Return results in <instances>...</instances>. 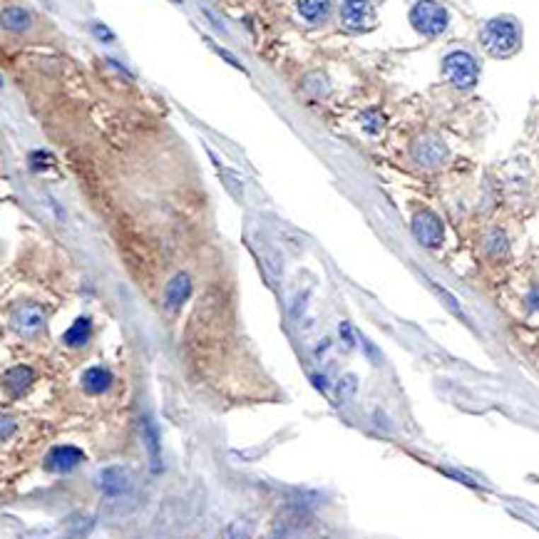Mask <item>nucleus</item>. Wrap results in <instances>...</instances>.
<instances>
[{
	"label": "nucleus",
	"mask_w": 539,
	"mask_h": 539,
	"mask_svg": "<svg viewBox=\"0 0 539 539\" xmlns=\"http://www.w3.org/2000/svg\"><path fill=\"white\" fill-rule=\"evenodd\" d=\"M6 383H8V388H11L13 395H23V393H25L28 388H30V383H33V371L30 368H25V366L11 368L8 376H6Z\"/></svg>",
	"instance_id": "13"
},
{
	"label": "nucleus",
	"mask_w": 539,
	"mask_h": 539,
	"mask_svg": "<svg viewBox=\"0 0 539 539\" xmlns=\"http://www.w3.org/2000/svg\"><path fill=\"white\" fill-rule=\"evenodd\" d=\"M82 463V453L72 445H60L55 448L50 455H47V468L55 470V473H70L77 465Z\"/></svg>",
	"instance_id": "7"
},
{
	"label": "nucleus",
	"mask_w": 539,
	"mask_h": 539,
	"mask_svg": "<svg viewBox=\"0 0 539 539\" xmlns=\"http://www.w3.org/2000/svg\"><path fill=\"white\" fill-rule=\"evenodd\" d=\"M45 164H52V157H50V154H42V152H33V154H30V167H33V169H42Z\"/></svg>",
	"instance_id": "20"
},
{
	"label": "nucleus",
	"mask_w": 539,
	"mask_h": 539,
	"mask_svg": "<svg viewBox=\"0 0 539 539\" xmlns=\"http://www.w3.org/2000/svg\"><path fill=\"white\" fill-rule=\"evenodd\" d=\"M341 338L346 341V346H356V333H353V326L348 323V320H343L341 323Z\"/></svg>",
	"instance_id": "21"
},
{
	"label": "nucleus",
	"mask_w": 539,
	"mask_h": 539,
	"mask_svg": "<svg viewBox=\"0 0 539 539\" xmlns=\"http://www.w3.org/2000/svg\"><path fill=\"white\" fill-rule=\"evenodd\" d=\"M410 23L417 33H422V35L427 37H435L440 35V33H445V28H448L450 23V16L438 3H415V6L410 8Z\"/></svg>",
	"instance_id": "3"
},
{
	"label": "nucleus",
	"mask_w": 539,
	"mask_h": 539,
	"mask_svg": "<svg viewBox=\"0 0 539 539\" xmlns=\"http://www.w3.org/2000/svg\"><path fill=\"white\" fill-rule=\"evenodd\" d=\"M299 13H301V18L303 21H311V23H320L323 18L328 16V11H331V6L328 3H320V0H301L299 6Z\"/></svg>",
	"instance_id": "16"
},
{
	"label": "nucleus",
	"mask_w": 539,
	"mask_h": 539,
	"mask_svg": "<svg viewBox=\"0 0 539 539\" xmlns=\"http://www.w3.org/2000/svg\"><path fill=\"white\" fill-rule=\"evenodd\" d=\"M482 47L494 57H509L519 47V25L514 18L499 16L485 23L482 33H480Z\"/></svg>",
	"instance_id": "1"
},
{
	"label": "nucleus",
	"mask_w": 539,
	"mask_h": 539,
	"mask_svg": "<svg viewBox=\"0 0 539 539\" xmlns=\"http://www.w3.org/2000/svg\"><path fill=\"white\" fill-rule=\"evenodd\" d=\"M412 234L422 246L435 249V246L443 244V221L433 211H417L412 216Z\"/></svg>",
	"instance_id": "4"
},
{
	"label": "nucleus",
	"mask_w": 539,
	"mask_h": 539,
	"mask_svg": "<svg viewBox=\"0 0 539 539\" xmlns=\"http://www.w3.org/2000/svg\"><path fill=\"white\" fill-rule=\"evenodd\" d=\"M303 303H306V294L301 296L299 301H296V308H294V315H301V311H303Z\"/></svg>",
	"instance_id": "23"
},
{
	"label": "nucleus",
	"mask_w": 539,
	"mask_h": 539,
	"mask_svg": "<svg viewBox=\"0 0 539 539\" xmlns=\"http://www.w3.org/2000/svg\"><path fill=\"white\" fill-rule=\"evenodd\" d=\"M11 435V417H3V438Z\"/></svg>",
	"instance_id": "24"
},
{
	"label": "nucleus",
	"mask_w": 539,
	"mask_h": 539,
	"mask_svg": "<svg viewBox=\"0 0 539 539\" xmlns=\"http://www.w3.org/2000/svg\"><path fill=\"white\" fill-rule=\"evenodd\" d=\"M142 433H144V443H147V453H149V468H152V473H162V445H159V430H157V422H154L149 415L142 420Z\"/></svg>",
	"instance_id": "8"
},
{
	"label": "nucleus",
	"mask_w": 539,
	"mask_h": 539,
	"mask_svg": "<svg viewBox=\"0 0 539 539\" xmlns=\"http://www.w3.org/2000/svg\"><path fill=\"white\" fill-rule=\"evenodd\" d=\"M100 485H102V489H105V494H110V497H120V494H124L129 489V477L122 468H107V470H102V475H100Z\"/></svg>",
	"instance_id": "9"
},
{
	"label": "nucleus",
	"mask_w": 539,
	"mask_h": 539,
	"mask_svg": "<svg viewBox=\"0 0 539 539\" xmlns=\"http://www.w3.org/2000/svg\"><path fill=\"white\" fill-rule=\"evenodd\" d=\"M30 13L23 11V8H6L3 11V28L6 30H13V33H23L30 28Z\"/></svg>",
	"instance_id": "14"
},
{
	"label": "nucleus",
	"mask_w": 539,
	"mask_h": 539,
	"mask_svg": "<svg viewBox=\"0 0 539 539\" xmlns=\"http://www.w3.org/2000/svg\"><path fill=\"white\" fill-rule=\"evenodd\" d=\"M341 21L348 30L363 33L373 25V8L368 6V3H343Z\"/></svg>",
	"instance_id": "5"
},
{
	"label": "nucleus",
	"mask_w": 539,
	"mask_h": 539,
	"mask_svg": "<svg viewBox=\"0 0 539 539\" xmlns=\"http://www.w3.org/2000/svg\"><path fill=\"white\" fill-rule=\"evenodd\" d=\"M356 388H358V378L356 376H343L341 383H338V395L346 400V398L356 395Z\"/></svg>",
	"instance_id": "18"
},
{
	"label": "nucleus",
	"mask_w": 539,
	"mask_h": 539,
	"mask_svg": "<svg viewBox=\"0 0 539 539\" xmlns=\"http://www.w3.org/2000/svg\"><path fill=\"white\" fill-rule=\"evenodd\" d=\"M110 386H112V373L105 368H90L82 378V388L87 393H105Z\"/></svg>",
	"instance_id": "12"
},
{
	"label": "nucleus",
	"mask_w": 539,
	"mask_h": 539,
	"mask_svg": "<svg viewBox=\"0 0 539 539\" xmlns=\"http://www.w3.org/2000/svg\"><path fill=\"white\" fill-rule=\"evenodd\" d=\"M16 326L21 328V333L25 336H35L42 326H45V315L37 306H25L16 313Z\"/></svg>",
	"instance_id": "11"
},
{
	"label": "nucleus",
	"mask_w": 539,
	"mask_h": 539,
	"mask_svg": "<svg viewBox=\"0 0 539 539\" xmlns=\"http://www.w3.org/2000/svg\"><path fill=\"white\" fill-rule=\"evenodd\" d=\"M527 303H529V308H532V311H539V289H534L532 294H529Z\"/></svg>",
	"instance_id": "22"
},
{
	"label": "nucleus",
	"mask_w": 539,
	"mask_h": 539,
	"mask_svg": "<svg viewBox=\"0 0 539 539\" xmlns=\"http://www.w3.org/2000/svg\"><path fill=\"white\" fill-rule=\"evenodd\" d=\"M189 294H192V279H189V274L179 271L167 284V291H164V308L179 311L184 306V301L189 299Z\"/></svg>",
	"instance_id": "6"
},
{
	"label": "nucleus",
	"mask_w": 539,
	"mask_h": 539,
	"mask_svg": "<svg viewBox=\"0 0 539 539\" xmlns=\"http://www.w3.org/2000/svg\"><path fill=\"white\" fill-rule=\"evenodd\" d=\"M445 157V147L440 144V139L435 137H422L420 142L415 144V159L425 167H435L440 164Z\"/></svg>",
	"instance_id": "10"
},
{
	"label": "nucleus",
	"mask_w": 539,
	"mask_h": 539,
	"mask_svg": "<svg viewBox=\"0 0 539 539\" xmlns=\"http://www.w3.org/2000/svg\"><path fill=\"white\" fill-rule=\"evenodd\" d=\"M226 539H249V524H246L244 519L234 522L229 527V532H226Z\"/></svg>",
	"instance_id": "19"
},
{
	"label": "nucleus",
	"mask_w": 539,
	"mask_h": 539,
	"mask_svg": "<svg viewBox=\"0 0 539 539\" xmlns=\"http://www.w3.org/2000/svg\"><path fill=\"white\" fill-rule=\"evenodd\" d=\"M92 527H95V517H80L65 534H62V539H85Z\"/></svg>",
	"instance_id": "17"
},
{
	"label": "nucleus",
	"mask_w": 539,
	"mask_h": 539,
	"mask_svg": "<svg viewBox=\"0 0 539 539\" xmlns=\"http://www.w3.org/2000/svg\"><path fill=\"white\" fill-rule=\"evenodd\" d=\"M90 336H92V320L87 318V315H80L70 326V331L65 333V343L67 346H85Z\"/></svg>",
	"instance_id": "15"
},
{
	"label": "nucleus",
	"mask_w": 539,
	"mask_h": 539,
	"mask_svg": "<svg viewBox=\"0 0 539 539\" xmlns=\"http://www.w3.org/2000/svg\"><path fill=\"white\" fill-rule=\"evenodd\" d=\"M443 72L455 87H460V90H470V87L477 82L480 65L470 52L455 50V52H450V55H445Z\"/></svg>",
	"instance_id": "2"
},
{
	"label": "nucleus",
	"mask_w": 539,
	"mask_h": 539,
	"mask_svg": "<svg viewBox=\"0 0 539 539\" xmlns=\"http://www.w3.org/2000/svg\"><path fill=\"white\" fill-rule=\"evenodd\" d=\"M95 30H97V35H100L102 40H112V35H107V30L102 25H95Z\"/></svg>",
	"instance_id": "25"
}]
</instances>
